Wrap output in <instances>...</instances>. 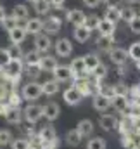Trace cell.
Segmentation results:
<instances>
[{
	"label": "cell",
	"mask_w": 140,
	"mask_h": 149,
	"mask_svg": "<svg viewBox=\"0 0 140 149\" xmlns=\"http://www.w3.org/2000/svg\"><path fill=\"white\" fill-rule=\"evenodd\" d=\"M135 134H140V127H139V130H137V132H135Z\"/></svg>",
	"instance_id": "obj_52"
},
{
	"label": "cell",
	"mask_w": 140,
	"mask_h": 149,
	"mask_svg": "<svg viewBox=\"0 0 140 149\" xmlns=\"http://www.w3.org/2000/svg\"><path fill=\"white\" fill-rule=\"evenodd\" d=\"M50 3H52V7H55V9H61V7L64 5V0H50Z\"/></svg>",
	"instance_id": "obj_46"
},
{
	"label": "cell",
	"mask_w": 140,
	"mask_h": 149,
	"mask_svg": "<svg viewBox=\"0 0 140 149\" xmlns=\"http://www.w3.org/2000/svg\"><path fill=\"white\" fill-rule=\"evenodd\" d=\"M5 16H7V14H5V9H3V7L0 5V23H2L3 19H5Z\"/></svg>",
	"instance_id": "obj_47"
},
{
	"label": "cell",
	"mask_w": 140,
	"mask_h": 149,
	"mask_svg": "<svg viewBox=\"0 0 140 149\" xmlns=\"http://www.w3.org/2000/svg\"><path fill=\"white\" fill-rule=\"evenodd\" d=\"M85 63H87V70L92 73L102 61H100V57H99L97 54H87V56H85Z\"/></svg>",
	"instance_id": "obj_32"
},
{
	"label": "cell",
	"mask_w": 140,
	"mask_h": 149,
	"mask_svg": "<svg viewBox=\"0 0 140 149\" xmlns=\"http://www.w3.org/2000/svg\"><path fill=\"white\" fill-rule=\"evenodd\" d=\"M28 2H33V3H35V2H38V0H28Z\"/></svg>",
	"instance_id": "obj_51"
},
{
	"label": "cell",
	"mask_w": 140,
	"mask_h": 149,
	"mask_svg": "<svg viewBox=\"0 0 140 149\" xmlns=\"http://www.w3.org/2000/svg\"><path fill=\"white\" fill-rule=\"evenodd\" d=\"M100 94L105 95V97H109L112 101V97L116 95V88H114V85H102L100 87Z\"/></svg>",
	"instance_id": "obj_43"
},
{
	"label": "cell",
	"mask_w": 140,
	"mask_h": 149,
	"mask_svg": "<svg viewBox=\"0 0 140 149\" xmlns=\"http://www.w3.org/2000/svg\"><path fill=\"white\" fill-rule=\"evenodd\" d=\"M10 149H31L30 139H26V137H17V139H14L12 144H10Z\"/></svg>",
	"instance_id": "obj_36"
},
{
	"label": "cell",
	"mask_w": 140,
	"mask_h": 149,
	"mask_svg": "<svg viewBox=\"0 0 140 149\" xmlns=\"http://www.w3.org/2000/svg\"><path fill=\"white\" fill-rule=\"evenodd\" d=\"M54 78L61 83V81H69L71 78H74V73H73V70H71L69 66H59L55 71H54Z\"/></svg>",
	"instance_id": "obj_19"
},
{
	"label": "cell",
	"mask_w": 140,
	"mask_h": 149,
	"mask_svg": "<svg viewBox=\"0 0 140 149\" xmlns=\"http://www.w3.org/2000/svg\"><path fill=\"white\" fill-rule=\"evenodd\" d=\"M3 118L9 125H21V121L24 120V114L19 108H7L3 113Z\"/></svg>",
	"instance_id": "obj_11"
},
{
	"label": "cell",
	"mask_w": 140,
	"mask_h": 149,
	"mask_svg": "<svg viewBox=\"0 0 140 149\" xmlns=\"http://www.w3.org/2000/svg\"><path fill=\"white\" fill-rule=\"evenodd\" d=\"M100 2H102V0H83V3H85L87 7H90V9L99 7V5H100Z\"/></svg>",
	"instance_id": "obj_45"
},
{
	"label": "cell",
	"mask_w": 140,
	"mask_h": 149,
	"mask_svg": "<svg viewBox=\"0 0 140 149\" xmlns=\"http://www.w3.org/2000/svg\"><path fill=\"white\" fill-rule=\"evenodd\" d=\"M12 63V56L9 54L7 49H0V70H5Z\"/></svg>",
	"instance_id": "obj_37"
},
{
	"label": "cell",
	"mask_w": 140,
	"mask_h": 149,
	"mask_svg": "<svg viewBox=\"0 0 140 149\" xmlns=\"http://www.w3.org/2000/svg\"><path fill=\"white\" fill-rule=\"evenodd\" d=\"M135 64H137V70L140 71V61H139V63H135Z\"/></svg>",
	"instance_id": "obj_49"
},
{
	"label": "cell",
	"mask_w": 140,
	"mask_h": 149,
	"mask_svg": "<svg viewBox=\"0 0 140 149\" xmlns=\"http://www.w3.org/2000/svg\"><path fill=\"white\" fill-rule=\"evenodd\" d=\"M40 149H50V148H49V146H45V144H43V146H42V148H40Z\"/></svg>",
	"instance_id": "obj_50"
},
{
	"label": "cell",
	"mask_w": 140,
	"mask_h": 149,
	"mask_svg": "<svg viewBox=\"0 0 140 149\" xmlns=\"http://www.w3.org/2000/svg\"><path fill=\"white\" fill-rule=\"evenodd\" d=\"M87 149H107V142L104 137H92L87 142Z\"/></svg>",
	"instance_id": "obj_33"
},
{
	"label": "cell",
	"mask_w": 140,
	"mask_h": 149,
	"mask_svg": "<svg viewBox=\"0 0 140 149\" xmlns=\"http://www.w3.org/2000/svg\"><path fill=\"white\" fill-rule=\"evenodd\" d=\"M109 59H111L116 66H125V64L128 63V59H130V54H128V50H125V49H121V47H116V49H112V50L109 52Z\"/></svg>",
	"instance_id": "obj_8"
},
{
	"label": "cell",
	"mask_w": 140,
	"mask_h": 149,
	"mask_svg": "<svg viewBox=\"0 0 140 149\" xmlns=\"http://www.w3.org/2000/svg\"><path fill=\"white\" fill-rule=\"evenodd\" d=\"M92 106H94V109L99 113H107L111 108H112V101L109 99V97H105L102 94H97L94 99H92Z\"/></svg>",
	"instance_id": "obj_9"
},
{
	"label": "cell",
	"mask_w": 140,
	"mask_h": 149,
	"mask_svg": "<svg viewBox=\"0 0 140 149\" xmlns=\"http://www.w3.org/2000/svg\"><path fill=\"white\" fill-rule=\"evenodd\" d=\"M62 99L68 106H78L81 101H83V95L80 94V90L76 87H69L62 92Z\"/></svg>",
	"instance_id": "obj_6"
},
{
	"label": "cell",
	"mask_w": 140,
	"mask_h": 149,
	"mask_svg": "<svg viewBox=\"0 0 140 149\" xmlns=\"http://www.w3.org/2000/svg\"><path fill=\"white\" fill-rule=\"evenodd\" d=\"M24 28H26V31H28V35H40L42 31H43V21L42 19H38V17H33V19H28L26 23H24Z\"/></svg>",
	"instance_id": "obj_18"
},
{
	"label": "cell",
	"mask_w": 140,
	"mask_h": 149,
	"mask_svg": "<svg viewBox=\"0 0 140 149\" xmlns=\"http://www.w3.org/2000/svg\"><path fill=\"white\" fill-rule=\"evenodd\" d=\"M2 71H3V78L7 81H10V83L19 81L21 73H23V59H12V63Z\"/></svg>",
	"instance_id": "obj_2"
},
{
	"label": "cell",
	"mask_w": 140,
	"mask_h": 149,
	"mask_svg": "<svg viewBox=\"0 0 140 149\" xmlns=\"http://www.w3.org/2000/svg\"><path fill=\"white\" fill-rule=\"evenodd\" d=\"M64 141H66V144H68V146L76 148V146H80V144H81L83 137H81V134H80V132L74 128V130H68V132H66V135H64Z\"/></svg>",
	"instance_id": "obj_23"
},
{
	"label": "cell",
	"mask_w": 140,
	"mask_h": 149,
	"mask_svg": "<svg viewBox=\"0 0 140 149\" xmlns=\"http://www.w3.org/2000/svg\"><path fill=\"white\" fill-rule=\"evenodd\" d=\"M59 81L55 80V78H50V80H45L43 83H42V90H43V94L45 95H49V97H52V95H55L57 92H59Z\"/></svg>",
	"instance_id": "obj_21"
},
{
	"label": "cell",
	"mask_w": 140,
	"mask_h": 149,
	"mask_svg": "<svg viewBox=\"0 0 140 149\" xmlns=\"http://www.w3.org/2000/svg\"><path fill=\"white\" fill-rule=\"evenodd\" d=\"M52 49V40L47 33H40L35 37V50H38L40 54H47Z\"/></svg>",
	"instance_id": "obj_12"
},
{
	"label": "cell",
	"mask_w": 140,
	"mask_h": 149,
	"mask_svg": "<svg viewBox=\"0 0 140 149\" xmlns=\"http://www.w3.org/2000/svg\"><path fill=\"white\" fill-rule=\"evenodd\" d=\"M0 148H2V146H0Z\"/></svg>",
	"instance_id": "obj_53"
},
{
	"label": "cell",
	"mask_w": 140,
	"mask_h": 149,
	"mask_svg": "<svg viewBox=\"0 0 140 149\" xmlns=\"http://www.w3.org/2000/svg\"><path fill=\"white\" fill-rule=\"evenodd\" d=\"M14 141V135L7 128H0V146H10Z\"/></svg>",
	"instance_id": "obj_35"
},
{
	"label": "cell",
	"mask_w": 140,
	"mask_h": 149,
	"mask_svg": "<svg viewBox=\"0 0 140 149\" xmlns=\"http://www.w3.org/2000/svg\"><path fill=\"white\" fill-rule=\"evenodd\" d=\"M23 114H24V120H26L30 125H35V123H38V121L43 118V106L30 102V104L23 109Z\"/></svg>",
	"instance_id": "obj_3"
},
{
	"label": "cell",
	"mask_w": 140,
	"mask_h": 149,
	"mask_svg": "<svg viewBox=\"0 0 140 149\" xmlns=\"http://www.w3.org/2000/svg\"><path fill=\"white\" fill-rule=\"evenodd\" d=\"M130 30H132V33L140 35V16H137V17L130 23Z\"/></svg>",
	"instance_id": "obj_44"
},
{
	"label": "cell",
	"mask_w": 140,
	"mask_h": 149,
	"mask_svg": "<svg viewBox=\"0 0 140 149\" xmlns=\"http://www.w3.org/2000/svg\"><path fill=\"white\" fill-rule=\"evenodd\" d=\"M7 50H9V54L12 56V59H21V57H24L23 49H21V45H17V43H10V47H7Z\"/></svg>",
	"instance_id": "obj_40"
},
{
	"label": "cell",
	"mask_w": 140,
	"mask_h": 149,
	"mask_svg": "<svg viewBox=\"0 0 140 149\" xmlns=\"http://www.w3.org/2000/svg\"><path fill=\"white\" fill-rule=\"evenodd\" d=\"M87 17L88 16L81 9H71V10H68V21H69L71 24H74V28L76 26H85Z\"/></svg>",
	"instance_id": "obj_15"
},
{
	"label": "cell",
	"mask_w": 140,
	"mask_h": 149,
	"mask_svg": "<svg viewBox=\"0 0 140 149\" xmlns=\"http://www.w3.org/2000/svg\"><path fill=\"white\" fill-rule=\"evenodd\" d=\"M28 37V31H26V28L24 26H17V28H14L12 31H9V40H10V43H17V45H21L24 40Z\"/></svg>",
	"instance_id": "obj_17"
},
{
	"label": "cell",
	"mask_w": 140,
	"mask_h": 149,
	"mask_svg": "<svg viewBox=\"0 0 140 149\" xmlns=\"http://www.w3.org/2000/svg\"><path fill=\"white\" fill-rule=\"evenodd\" d=\"M28 68V71H26V74L31 78L30 81H36V78L40 76V73H42V68L40 66H26Z\"/></svg>",
	"instance_id": "obj_42"
},
{
	"label": "cell",
	"mask_w": 140,
	"mask_h": 149,
	"mask_svg": "<svg viewBox=\"0 0 140 149\" xmlns=\"http://www.w3.org/2000/svg\"><path fill=\"white\" fill-rule=\"evenodd\" d=\"M92 76L97 78V80H104L105 76H107V66H105L104 63H100V64L92 71Z\"/></svg>",
	"instance_id": "obj_41"
},
{
	"label": "cell",
	"mask_w": 140,
	"mask_h": 149,
	"mask_svg": "<svg viewBox=\"0 0 140 149\" xmlns=\"http://www.w3.org/2000/svg\"><path fill=\"white\" fill-rule=\"evenodd\" d=\"M33 9L38 16H47L52 9V3H50V0H38L33 3Z\"/></svg>",
	"instance_id": "obj_27"
},
{
	"label": "cell",
	"mask_w": 140,
	"mask_h": 149,
	"mask_svg": "<svg viewBox=\"0 0 140 149\" xmlns=\"http://www.w3.org/2000/svg\"><path fill=\"white\" fill-rule=\"evenodd\" d=\"M21 95H23V99L28 101V102H33V101H36V99H40V97L43 95L42 83H38V81H28L26 85H23Z\"/></svg>",
	"instance_id": "obj_1"
},
{
	"label": "cell",
	"mask_w": 140,
	"mask_h": 149,
	"mask_svg": "<svg viewBox=\"0 0 140 149\" xmlns=\"http://www.w3.org/2000/svg\"><path fill=\"white\" fill-rule=\"evenodd\" d=\"M112 108L118 113H121L123 116H130L132 114V101L128 95H119L116 94L112 97Z\"/></svg>",
	"instance_id": "obj_4"
},
{
	"label": "cell",
	"mask_w": 140,
	"mask_h": 149,
	"mask_svg": "<svg viewBox=\"0 0 140 149\" xmlns=\"http://www.w3.org/2000/svg\"><path fill=\"white\" fill-rule=\"evenodd\" d=\"M12 14L19 19V21H28L30 17V10H28V7L26 5H23V3H19V5H14V9H12Z\"/></svg>",
	"instance_id": "obj_30"
},
{
	"label": "cell",
	"mask_w": 140,
	"mask_h": 149,
	"mask_svg": "<svg viewBox=\"0 0 140 149\" xmlns=\"http://www.w3.org/2000/svg\"><path fill=\"white\" fill-rule=\"evenodd\" d=\"M38 139L42 141V144H50L52 141L57 139V134H55V128L52 125H45L38 130Z\"/></svg>",
	"instance_id": "obj_14"
},
{
	"label": "cell",
	"mask_w": 140,
	"mask_h": 149,
	"mask_svg": "<svg viewBox=\"0 0 140 149\" xmlns=\"http://www.w3.org/2000/svg\"><path fill=\"white\" fill-rule=\"evenodd\" d=\"M135 17H137V10H135L133 7H128V5H126V7H123V9H121V19H123V21H126L128 24H130Z\"/></svg>",
	"instance_id": "obj_34"
},
{
	"label": "cell",
	"mask_w": 140,
	"mask_h": 149,
	"mask_svg": "<svg viewBox=\"0 0 140 149\" xmlns=\"http://www.w3.org/2000/svg\"><path fill=\"white\" fill-rule=\"evenodd\" d=\"M23 101H24L23 95L17 94L16 90H10V92L7 94V106H9V108H19Z\"/></svg>",
	"instance_id": "obj_29"
},
{
	"label": "cell",
	"mask_w": 140,
	"mask_h": 149,
	"mask_svg": "<svg viewBox=\"0 0 140 149\" xmlns=\"http://www.w3.org/2000/svg\"><path fill=\"white\" fill-rule=\"evenodd\" d=\"M99 125H100V128H102L104 132H114V130H118L119 121H118V118H116L114 114L104 113V114H100V118H99Z\"/></svg>",
	"instance_id": "obj_5"
},
{
	"label": "cell",
	"mask_w": 140,
	"mask_h": 149,
	"mask_svg": "<svg viewBox=\"0 0 140 149\" xmlns=\"http://www.w3.org/2000/svg\"><path fill=\"white\" fill-rule=\"evenodd\" d=\"M73 35H74V40H76V42H80V43H87V42L90 40L92 31H90L87 26H76Z\"/></svg>",
	"instance_id": "obj_24"
},
{
	"label": "cell",
	"mask_w": 140,
	"mask_h": 149,
	"mask_svg": "<svg viewBox=\"0 0 140 149\" xmlns=\"http://www.w3.org/2000/svg\"><path fill=\"white\" fill-rule=\"evenodd\" d=\"M59 116H61V108H59V104H55V102H47V104L43 106V118H45L49 123H54Z\"/></svg>",
	"instance_id": "obj_13"
},
{
	"label": "cell",
	"mask_w": 140,
	"mask_h": 149,
	"mask_svg": "<svg viewBox=\"0 0 140 149\" xmlns=\"http://www.w3.org/2000/svg\"><path fill=\"white\" fill-rule=\"evenodd\" d=\"M128 54H130V59H133L135 63H139L140 61V42H135V43L130 45Z\"/></svg>",
	"instance_id": "obj_39"
},
{
	"label": "cell",
	"mask_w": 140,
	"mask_h": 149,
	"mask_svg": "<svg viewBox=\"0 0 140 149\" xmlns=\"http://www.w3.org/2000/svg\"><path fill=\"white\" fill-rule=\"evenodd\" d=\"M0 24H2V28H3V30L12 31L14 28H17V26H19V19H17L14 14H10V16H5V19H3Z\"/></svg>",
	"instance_id": "obj_31"
},
{
	"label": "cell",
	"mask_w": 140,
	"mask_h": 149,
	"mask_svg": "<svg viewBox=\"0 0 140 149\" xmlns=\"http://www.w3.org/2000/svg\"><path fill=\"white\" fill-rule=\"evenodd\" d=\"M97 49L100 50V52H111L112 49H116L114 47V37H100L97 38Z\"/></svg>",
	"instance_id": "obj_22"
},
{
	"label": "cell",
	"mask_w": 140,
	"mask_h": 149,
	"mask_svg": "<svg viewBox=\"0 0 140 149\" xmlns=\"http://www.w3.org/2000/svg\"><path fill=\"white\" fill-rule=\"evenodd\" d=\"M23 59H24V64H26V66H40V63H42V57H40V52H38V50H30V52H26Z\"/></svg>",
	"instance_id": "obj_28"
},
{
	"label": "cell",
	"mask_w": 140,
	"mask_h": 149,
	"mask_svg": "<svg viewBox=\"0 0 140 149\" xmlns=\"http://www.w3.org/2000/svg\"><path fill=\"white\" fill-rule=\"evenodd\" d=\"M54 49H55V54L59 57H69L73 54V43H71L69 38H59L55 42Z\"/></svg>",
	"instance_id": "obj_10"
},
{
	"label": "cell",
	"mask_w": 140,
	"mask_h": 149,
	"mask_svg": "<svg viewBox=\"0 0 140 149\" xmlns=\"http://www.w3.org/2000/svg\"><path fill=\"white\" fill-rule=\"evenodd\" d=\"M100 21H102V19H100L99 16H95V14H94V16H88V17H87V21H85V26H87L90 31H94V30H99V24H100Z\"/></svg>",
	"instance_id": "obj_38"
},
{
	"label": "cell",
	"mask_w": 140,
	"mask_h": 149,
	"mask_svg": "<svg viewBox=\"0 0 140 149\" xmlns=\"http://www.w3.org/2000/svg\"><path fill=\"white\" fill-rule=\"evenodd\" d=\"M104 19H107V21H111V23L116 24V23L121 19V9L116 7V5H109L104 12Z\"/></svg>",
	"instance_id": "obj_25"
},
{
	"label": "cell",
	"mask_w": 140,
	"mask_h": 149,
	"mask_svg": "<svg viewBox=\"0 0 140 149\" xmlns=\"http://www.w3.org/2000/svg\"><path fill=\"white\" fill-rule=\"evenodd\" d=\"M61 26H62V21H61V17H57V16H49V17L43 21V31H45L47 35H55V33H59V31H61Z\"/></svg>",
	"instance_id": "obj_7"
},
{
	"label": "cell",
	"mask_w": 140,
	"mask_h": 149,
	"mask_svg": "<svg viewBox=\"0 0 140 149\" xmlns=\"http://www.w3.org/2000/svg\"><path fill=\"white\" fill-rule=\"evenodd\" d=\"M99 33H100L102 37H114V33H116V24L111 23V21H107V19H102L100 24H99Z\"/></svg>",
	"instance_id": "obj_26"
},
{
	"label": "cell",
	"mask_w": 140,
	"mask_h": 149,
	"mask_svg": "<svg viewBox=\"0 0 140 149\" xmlns=\"http://www.w3.org/2000/svg\"><path fill=\"white\" fill-rule=\"evenodd\" d=\"M76 130L81 134L83 139H87V137H92V135H94L95 127H94V121H92V120H87V118H85V120H80V121H78Z\"/></svg>",
	"instance_id": "obj_16"
},
{
	"label": "cell",
	"mask_w": 140,
	"mask_h": 149,
	"mask_svg": "<svg viewBox=\"0 0 140 149\" xmlns=\"http://www.w3.org/2000/svg\"><path fill=\"white\" fill-rule=\"evenodd\" d=\"M123 2H128V3H137V2H140V0H123Z\"/></svg>",
	"instance_id": "obj_48"
},
{
	"label": "cell",
	"mask_w": 140,
	"mask_h": 149,
	"mask_svg": "<svg viewBox=\"0 0 140 149\" xmlns=\"http://www.w3.org/2000/svg\"><path fill=\"white\" fill-rule=\"evenodd\" d=\"M40 68L42 71H47V73H54L57 68H59V63L54 56H45L42 57V63H40Z\"/></svg>",
	"instance_id": "obj_20"
}]
</instances>
